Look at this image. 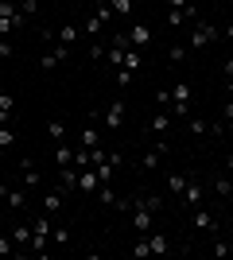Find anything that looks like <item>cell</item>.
Wrapping results in <instances>:
<instances>
[{
    "mask_svg": "<svg viewBox=\"0 0 233 260\" xmlns=\"http://www.w3.org/2000/svg\"><path fill=\"white\" fill-rule=\"evenodd\" d=\"M51 225H55V221H51V214H39V217H31V252L35 256H39V252L47 249V241H51Z\"/></svg>",
    "mask_w": 233,
    "mask_h": 260,
    "instance_id": "cell-1",
    "label": "cell"
},
{
    "mask_svg": "<svg viewBox=\"0 0 233 260\" xmlns=\"http://www.w3.org/2000/svg\"><path fill=\"white\" fill-rule=\"evenodd\" d=\"M214 39H222V27H214V23H206V20H198L190 27V47H194V51H202V47L214 43Z\"/></svg>",
    "mask_w": 233,
    "mask_h": 260,
    "instance_id": "cell-2",
    "label": "cell"
},
{
    "mask_svg": "<svg viewBox=\"0 0 233 260\" xmlns=\"http://www.w3.org/2000/svg\"><path fill=\"white\" fill-rule=\"evenodd\" d=\"M152 210L148 206H140V202H132V210H128V225H132V233L140 237V233H152Z\"/></svg>",
    "mask_w": 233,
    "mask_h": 260,
    "instance_id": "cell-3",
    "label": "cell"
},
{
    "mask_svg": "<svg viewBox=\"0 0 233 260\" xmlns=\"http://www.w3.org/2000/svg\"><path fill=\"white\" fill-rule=\"evenodd\" d=\"M70 54H74V47H66V43H58V39H55V43H51V51L39 58V70H55L58 62H66Z\"/></svg>",
    "mask_w": 233,
    "mask_h": 260,
    "instance_id": "cell-4",
    "label": "cell"
},
{
    "mask_svg": "<svg viewBox=\"0 0 233 260\" xmlns=\"http://www.w3.org/2000/svg\"><path fill=\"white\" fill-rule=\"evenodd\" d=\"M179 202H183L187 210H198L202 202H206V186H202L198 179H187V190L179 194Z\"/></svg>",
    "mask_w": 233,
    "mask_h": 260,
    "instance_id": "cell-5",
    "label": "cell"
},
{
    "mask_svg": "<svg viewBox=\"0 0 233 260\" xmlns=\"http://www.w3.org/2000/svg\"><path fill=\"white\" fill-rule=\"evenodd\" d=\"M20 179H23V190H31V186H43V171L35 167L31 155H23V159H20Z\"/></svg>",
    "mask_w": 233,
    "mask_h": 260,
    "instance_id": "cell-6",
    "label": "cell"
},
{
    "mask_svg": "<svg viewBox=\"0 0 233 260\" xmlns=\"http://www.w3.org/2000/svg\"><path fill=\"white\" fill-rule=\"evenodd\" d=\"M124 31H128V47H136V51H148V47H152V31H148V23H128Z\"/></svg>",
    "mask_w": 233,
    "mask_h": 260,
    "instance_id": "cell-7",
    "label": "cell"
},
{
    "mask_svg": "<svg viewBox=\"0 0 233 260\" xmlns=\"http://www.w3.org/2000/svg\"><path fill=\"white\" fill-rule=\"evenodd\" d=\"M124 113H128V109H124L121 98L109 101V105H105V113H101V124H105V128H121V124H124Z\"/></svg>",
    "mask_w": 233,
    "mask_h": 260,
    "instance_id": "cell-8",
    "label": "cell"
},
{
    "mask_svg": "<svg viewBox=\"0 0 233 260\" xmlns=\"http://www.w3.org/2000/svg\"><path fill=\"white\" fill-rule=\"evenodd\" d=\"M190 229H194V233H214V229H218V217L198 206V210H190Z\"/></svg>",
    "mask_w": 233,
    "mask_h": 260,
    "instance_id": "cell-9",
    "label": "cell"
},
{
    "mask_svg": "<svg viewBox=\"0 0 233 260\" xmlns=\"http://www.w3.org/2000/svg\"><path fill=\"white\" fill-rule=\"evenodd\" d=\"M12 241H16L20 256H23V252H31V221H16V225H12Z\"/></svg>",
    "mask_w": 233,
    "mask_h": 260,
    "instance_id": "cell-10",
    "label": "cell"
},
{
    "mask_svg": "<svg viewBox=\"0 0 233 260\" xmlns=\"http://www.w3.org/2000/svg\"><path fill=\"white\" fill-rule=\"evenodd\" d=\"M58 190L62 194H74L78 190V167L70 163V167H58Z\"/></svg>",
    "mask_w": 233,
    "mask_h": 260,
    "instance_id": "cell-11",
    "label": "cell"
},
{
    "mask_svg": "<svg viewBox=\"0 0 233 260\" xmlns=\"http://www.w3.org/2000/svg\"><path fill=\"white\" fill-rule=\"evenodd\" d=\"M97 186H101V179H97V171H93V167H82V171H78V190L97 194Z\"/></svg>",
    "mask_w": 233,
    "mask_h": 260,
    "instance_id": "cell-12",
    "label": "cell"
},
{
    "mask_svg": "<svg viewBox=\"0 0 233 260\" xmlns=\"http://www.w3.org/2000/svg\"><path fill=\"white\" fill-rule=\"evenodd\" d=\"M171 124H175V120H171V113H167V109H159V113L148 120V132H152V136H167V128H171Z\"/></svg>",
    "mask_w": 233,
    "mask_h": 260,
    "instance_id": "cell-13",
    "label": "cell"
},
{
    "mask_svg": "<svg viewBox=\"0 0 233 260\" xmlns=\"http://www.w3.org/2000/svg\"><path fill=\"white\" fill-rule=\"evenodd\" d=\"M62 202H66V194H62L58 186H55V190H47V194H43V210H47V214H51V217H58V214H62Z\"/></svg>",
    "mask_w": 233,
    "mask_h": 260,
    "instance_id": "cell-14",
    "label": "cell"
},
{
    "mask_svg": "<svg viewBox=\"0 0 233 260\" xmlns=\"http://www.w3.org/2000/svg\"><path fill=\"white\" fill-rule=\"evenodd\" d=\"M4 206H8L12 214L27 210V190H16V186H8V194H4Z\"/></svg>",
    "mask_w": 233,
    "mask_h": 260,
    "instance_id": "cell-15",
    "label": "cell"
},
{
    "mask_svg": "<svg viewBox=\"0 0 233 260\" xmlns=\"http://www.w3.org/2000/svg\"><path fill=\"white\" fill-rule=\"evenodd\" d=\"M148 249H152V256L171 252V237H167V233H159V229H152V233H148Z\"/></svg>",
    "mask_w": 233,
    "mask_h": 260,
    "instance_id": "cell-16",
    "label": "cell"
},
{
    "mask_svg": "<svg viewBox=\"0 0 233 260\" xmlns=\"http://www.w3.org/2000/svg\"><path fill=\"white\" fill-rule=\"evenodd\" d=\"M210 190H214V194H218V198H233V175H214V183H210Z\"/></svg>",
    "mask_w": 233,
    "mask_h": 260,
    "instance_id": "cell-17",
    "label": "cell"
},
{
    "mask_svg": "<svg viewBox=\"0 0 233 260\" xmlns=\"http://www.w3.org/2000/svg\"><path fill=\"white\" fill-rule=\"evenodd\" d=\"M97 144H101V132L93 128V124H86V128L78 132V148H86V152H89V148H97Z\"/></svg>",
    "mask_w": 233,
    "mask_h": 260,
    "instance_id": "cell-18",
    "label": "cell"
},
{
    "mask_svg": "<svg viewBox=\"0 0 233 260\" xmlns=\"http://www.w3.org/2000/svg\"><path fill=\"white\" fill-rule=\"evenodd\" d=\"M187 179H190V175H183V171H171V175H167V190H171V194H183V190H187Z\"/></svg>",
    "mask_w": 233,
    "mask_h": 260,
    "instance_id": "cell-19",
    "label": "cell"
},
{
    "mask_svg": "<svg viewBox=\"0 0 233 260\" xmlns=\"http://www.w3.org/2000/svg\"><path fill=\"white\" fill-rule=\"evenodd\" d=\"M183 124H187V128H190V136H206V132H210V120L194 117V113H190V117L183 120Z\"/></svg>",
    "mask_w": 233,
    "mask_h": 260,
    "instance_id": "cell-20",
    "label": "cell"
},
{
    "mask_svg": "<svg viewBox=\"0 0 233 260\" xmlns=\"http://www.w3.org/2000/svg\"><path fill=\"white\" fill-rule=\"evenodd\" d=\"M140 62H144V51H136V47H128V51H124V70H132V74H136V70H140Z\"/></svg>",
    "mask_w": 233,
    "mask_h": 260,
    "instance_id": "cell-21",
    "label": "cell"
},
{
    "mask_svg": "<svg viewBox=\"0 0 233 260\" xmlns=\"http://www.w3.org/2000/svg\"><path fill=\"white\" fill-rule=\"evenodd\" d=\"M58 43H66V47H74L78 43V35H82V27H74V23H66V27H58Z\"/></svg>",
    "mask_w": 233,
    "mask_h": 260,
    "instance_id": "cell-22",
    "label": "cell"
},
{
    "mask_svg": "<svg viewBox=\"0 0 233 260\" xmlns=\"http://www.w3.org/2000/svg\"><path fill=\"white\" fill-rule=\"evenodd\" d=\"M70 163H74V148H70V144H58L55 148V167H70Z\"/></svg>",
    "mask_w": 233,
    "mask_h": 260,
    "instance_id": "cell-23",
    "label": "cell"
},
{
    "mask_svg": "<svg viewBox=\"0 0 233 260\" xmlns=\"http://www.w3.org/2000/svg\"><path fill=\"white\" fill-rule=\"evenodd\" d=\"M159 159H163V155H159V152H155V148H148V152L144 155H140V171H155V167H159Z\"/></svg>",
    "mask_w": 233,
    "mask_h": 260,
    "instance_id": "cell-24",
    "label": "cell"
},
{
    "mask_svg": "<svg viewBox=\"0 0 233 260\" xmlns=\"http://www.w3.org/2000/svg\"><path fill=\"white\" fill-rule=\"evenodd\" d=\"M12 109H16V98H12V93H0V124L12 120Z\"/></svg>",
    "mask_w": 233,
    "mask_h": 260,
    "instance_id": "cell-25",
    "label": "cell"
},
{
    "mask_svg": "<svg viewBox=\"0 0 233 260\" xmlns=\"http://www.w3.org/2000/svg\"><path fill=\"white\" fill-rule=\"evenodd\" d=\"M132 202H140V206H148V210H152V214H159V210H163V198H159V194H136Z\"/></svg>",
    "mask_w": 233,
    "mask_h": 260,
    "instance_id": "cell-26",
    "label": "cell"
},
{
    "mask_svg": "<svg viewBox=\"0 0 233 260\" xmlns=\"http://www.w3.org/2000/svg\"><path fill=\"white\" fill-rule=\"evenodd\" d=\"M51 241H55L58 249H66L70 245V225H51Z\"/></svg>",
    "mask_w": 233,
    "mask_h": 260,
    "instance_id": "cell-27",
    "label": "cell"
},
{
    "mask_svg": "<svg viewBox=\"0 0 233 260\" xmlns=\"http://www.w3.org/2000/svg\"><path fill=\"white\" fill-rule=\"evenodd\" d=\"M47 136H51V140H62V136H66V124H62V120H51V124H47Z\"/></svg>",
    "mask_w": 233,
    "mask_h": 260,
    "instance_id": "cell-28",
    "label": "cell"
},
{
    "mask_svg": "<svg viewBox=\"0 0 233 260\" xmlns=\"http://www.w3.org/2000/svg\"><path fill=\"white\" fill-rule=\"evenodd\" d=\"M167 27H187V20H183V8H167Z\"/></svg>",
    "mask_w": 233,
    "mask_h": 260,
    "instance_id": "cell-29",
    "label": "cell"
},
{
    "mask_svg": "<svg viewBox=\"0 0 233 260\" xmlns=\"http://www.w3.org/2000/svg\"><path fill=\"white\" fill-rule=\"evenodd\" d=\"M0 256H20V249H16L12 233H8V237H0Z\"/></svg>",
    "mask_w": 233,
    "mask_h": 260,
    "instance_id": "cell-30",
    "label": "cell"
},
{
    "mask_svg": "<svg viewBox=\"0 0 233 260\" xmlns=\"http://www.w3.org/2000/svg\"><path fill=\"white\" fill-rule=\"evenodd\" d=\"M132 70H124V66H117V89H128V86H132Z\"/></svg>",
    "mask_w": 233,
    "mask_h": 260,
    "instance_id": "cell-31",
    "label": "cell"
},
{
    "mask_svg": "<svg viewBox=\"0 0 233 260\" xmlns=\"http://www.w3.org/2000/svg\"><path fill=\"white\" fill-rule=\"evenodd\" d=\"M0 148H16V132L8 124H0Z\"/></svg>",
    "mask_w": 233,
    "mask_h": 260,
    "instance_id": "cell-32",
    "label": "cell"
},
{
    "mask_svg": "<svg viewBox=\"0 0 233 260\" xmlns=\"http://www.w3.org/2000/svg\"><path fill=\"white\" fill-rule=\"evenodd\" d=\"M210 252H214V256H233V245H229V241H214Z\"/></svg>",
    "mask_w": 233,
    "mask_h": 260,
    "instance_id": "cell-33",
    "label": "cell"
},
{
    "mask_svg": "<svg viewBox=\"0 0 233 260\" xmlns=\"http://www.w3.org/2000/svg\"><path fill=\"white\" fill-rule=\"evenodd\" d=\"M113 4V16H128L132 12V0H109Z\"/></svg>",
    "mask_w": 233,
    "mask_h": 260,
    "instance_id": "cell-34",
    "label": "cell"
},
{
    "mask_svg": "<svg viewBox=\"0 0 233 260\" xmlns=\"http://www.w3.org/2000/svg\"><path fill=\"white\" fill-rule=\"evenodd\" d=\"M167 58H171V62H187V47H183V43H175L171 51H167Z\"/></svg>",
    "mask_w": 233,
    "mask_h": 260,
    "instance_id": "cell-35",
    "label": "cell"
},
{
    "mask_svg": "<svg viewBox=\"0 0 233 260\" xmlns=\"http://www.w3.org/2000/svg\"><path fill=\"white\" fill-rule=\"evenodd\" d=\"M20 12L27 16V20H31L35 12H39V0H20Z\"/></svg>",
    "mask_w": 233,
    "mask_h": 260,
    "instance_id": "cell-36",
    "label": "cell"
},
{
    "mask_svg": "<svg viewBox=\"0 0 233 260\" xmlns=\"http://www.w3.org/2000/svg\"><path fill=\"white\" fill-rule=\"evenodd\" d=\"M155 105H159V109L171 105V89H159V93H155Z\"/></svg>",
    "mask_w": 233,
    "mask_h": 260,
    "instance_id": "cell-37",
    "label": "cell"
},
{
    "mask_svg": "<svg viewBox=\"0 0 233 260\" xmlns=\"http://www.w3.org/2000/svg\"><path fill=\"white\" fill-rule=\"evenodd\" d=\"M222 120H225V124H233V98L222 105Z\"/></svg>",
    "mask_w": 233,
    "mask_h": 260,
    "instance_id": "cell-38",
    "label": "cell"
},
{
    "mask_svg": "<svg viewBox=\"0 0 233 260\" xmlns=\"http://www.w3.org/2000/svg\"><path fill=\"white\" fill-rule=\"evenodd\" d=\"M89 58H93V62H101V58H105V47H101V43L89 47Z\"/></svg>",
    "mask_w": 233,
    "mask_h": 260,
    "instance_id": "cell-39",
    "label": "cell"
},
{
    "mask_svg": "<svg viewBox=\"0 0 233 260\" xmlns=\"http://www.w3.org/2000/svg\"><path fill=\"white\" fill-rule=\"evenodd\" d=\"M222 78H233V58H222Z\"/></svg>",
    "mask_w": 233,
    "mask_h": 260,
    "instance_id": "cell-40",
    "label": "cell"
},
{
    "mask_svg": "<svg viewBox=\"0 0 233 260\" xmlns=\"http://www.w3.org/2000/svg\"><path fill=\"white\" fill-rule=\"evenodd\" d=\"M0 58H12V43L8 39H0Z\"/></svg>",
    "mask_w": 233,
    "mask_h": 260,
    "instance_id": "cell-41",
    "label": "cell"
},
{
    "mask_svg": "<svg viewBox=\"0 0 233 260\" xmlns=\"http://www.w3.org/2000/svg\"><path fill=\"white\" fill-rule=\"evenodd\" d=\"M163 4H167V8H187L190 0H163Z\"/></svg>",
    "mask_w": 233,
    "mask_h": 260,
    "instance_id": "cell-42",
    "label": "cell"
},
{
    "mask_svg": "<svg viewBox=\"0 0 233 260\" xmlns=\"http://www.w3.org/2000/svg\"><path fill=\"white\" fill-rule=\"evenodd\" d=\"M222 39H229V43H233V23H225V27H222Z\"/></svg>",
    "mask_w": 233,
    "mask_h": 260,
    "instance_id": "cell-43",
    "label": "cell"
},
{
    "mask_svg": "<svg viewBox=\"0 0 233 260\" xmlns=\"http://www.w3.org/2000/svg\"><path fill=\"white\" fill-rule=\"evenodd\" d=\"M225 93H229V98H233V78H225Z\"/></svg>",
    "mask_w": 233,
    "mask_h": 260,
    "instance_id": "cell-44",
    "label": "cell"
},
{
    "mask_svg": "<svg viewBox=\"0 0 233 260\" xmlns=\"http://www.w3.org/2000/svg\"><path fill=\"white\" fill-rule=\"evenodd\" d=\"M225 175H233V155H229V159H225Z\"/></svg>",
    "mask_w": 233,
    "mask_h": 260,
    "instance_id": "cell-45",
    "label": "cell"
},
{
    "mask_svg": "<svg viewBox=\"0 0 233 260\" xmlns=\"http://www.w3.org/2000/svg\"><path fill=\"white\" fill-rule=\"evenodd\" d=\"M4 155H8V148H0V163H4Z\"/></svg>",
    "mask_w": 233,
    "mask_h": 260,
    "instance_id": "cell-46",
    "label": "cell"
},
{
    "mask_svg": "<svg viewBox=\"0 0 233 260\" xmlns=\"http://www.w3.org/2000/svg\"><path fill=\"white\" fill-rule=\"evenodd\" d=\"M225 136H229V140H233V124H229V128H225Z\"/></svg>",
    "mask_w": 233,
    "mask_h": 260,
    "instance_id": "cell-47",
    "label": "cell"
}]
</instances>
